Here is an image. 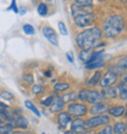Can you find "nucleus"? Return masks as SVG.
Listing matches in <instances>:
<instances>
[{
    "label": "nucleus",
    "instance_id": "obj_1",
    "mask_svg": "<svg viewBox=\"0 0 127 134\" xmlns=\"http://www.w3.org/2000/svg\"><path fill=\"white\" fill-rule=\"evenodd\" d=\"M103 32L98 26H90L75 36V43L80 50H92L101 43Z\"/></svg>",
    "mask_w": 127,
    "mask_h": 134
},
{
    "label": "nucleus",
    "instance_id": "obj_2",
    "mask_svg": "<svg viewBox=\"0 0 127 134\" xmlns=\"http://www.w3.org/2000/svg\"><path fill=\"white\" fill-rule=\"evenodd\" d=\"M125 18L122 15H112L106 18L103 24L102 32L106 38H116L123 32L125 29Z\"/></svg>",
    "mask_w": 127,
    "mask_h": 134
},
{
    "label": "nucleus",
    "instance_id": "obj_3",
    "mask_svg": "<svg viewBox=\"0 0 127 134\" xmlns=\"http://www.w3.org/2000/svg\"><path fill=\"white\" fill-rule=\"evenodd\" d=\"M77 98L82 102H86L89 104H96L99 102H102L103 98H102L101 93L95 89H87V88H83L77 93Z\"/></svg>",
    "mask_w": 127,
    "mask_h": 134
},
{
    "label": "nucleus",
    "instance_id": "obj_4",
    "mask_svg": "<svg viewBox=\"0 0 127 134\" xmlns=\"http://www.w3.org/2000/svg\"><path fill=\"white\" fill-rule=\"evenodd\" d=\"M73 22L75 26L80 29H85L93 26L96 22V16L93 13H83L73 17Z\"/></svg>",
    "mask_w": 127,
    "mask_h": 134
},
{
    "label": "nucleus",
    "instance_id": "obj_5",
    "mask_svg": "<svg viewBox=\"0 0 127 134\" xmlns=\"http://www.w3.org/2000/svg\"><path fill=\"white\" fill-rule=\"evenodd\" d=\"M109 121H111V118L108 115H104V114L103 115H97L93 118H90L89 119L85 120L84 126L86 127V129H93L96 127L108 124Z\"/></svg>",
    "mask_w": 127,
    "mask_h": 134
},
{
    "label": "nucleus",
    "instance_id": "obj_6",
    "mask_svg": "<svg viewBox=\"0 0 127 134\" xmlns=\"http://www.w3.org/2000/svg\"><path fill=\"white\" fill-rule=\"evenodd\" d=\"M67 113L71 115V116L80 118L86 115L88 113V107L83 103H71L67 106Z\"/></svg>",
    "mask_w": 127,
    "mask_h": 134
},
{
    "label": "nucleus",
    "instance_id": "obj_7",
    "mask_svg": "<svg viewBox=\"0 0 127 134\" xmlns=\"http://www.w3.org/2000/svg\"><path fill=\"white\" fill-rule=\"evenodd\" d=\"M118 80V75L112 71H108L105 75L101 77V80L99 82V85L102 88L109 87V86L114 85Z\"/></svg>",
    "mask_w": 127,
    "mask_h": 134
},
{
    "label": "nucleus",
    "instance_id": "obj_8",
    "mask_svg": "<svg viewBox=\"0 0 127 134\" xmlns=\"http://www.w3.org/2000/svg\"><path fill=\"white\" fill-rule=\"evenodd\" d=\"M121 75V80L117 83V96L121 101H127V71L123 72Z\"/></svg>",
    "mask_w": 127,
    "mask_h": 134
},
{
    "label": "nucleus",
    "instance_id": "obj_9",
    "mask_svg": "<svg viewBox=\"0 0 127 134\" xmlns=\"http://www.w3.org/2000/svg\"><path fill=\"white\" fill-rule=\"evenodd\" d=\"M42 34L45 36V38L54 46H58L59 45V39H58V35H57L55 30L49 26H45L42 27Z\"/></svg>",
    "mask_w": 127,
    "mask_h": 134
},
{
    "label": "nucleus",
    "instance_id": "obj_10",
    "mask_svg": "<svg viewBox=\"0 0 127 134\" xmlns=\"http://www.w3.org/2000/svg\"><path fill=\"white\" fill-rule=\"evenodd\" d=\"M108 71H113L118 75H122L123 72L127 71V56L121 57L113 66L109 67Z\"/></svg>",
    "mask_w": 127,
    "mask_h": 134
},
{
    "label": "nucleus",
    "instance_id": "obj_11",
    "mask_svg": "<svg viewBox=\"0 0 127 134\" xmlns=\"http://www.w3.org/2000/svg\"><path fill=\"white\" fill-rule=\"evenodd\" d=\"M84 122L85 120H83L82 119H79V118L74 119L71 121V130L77 134H87V129L84 126Z\"/></svg>",
    "mask_w": 127,
    "mask_h": 134
},
{
    "label": "nucleus",
    "instance_id": "obj_12",
    "mask_svg": "<svg viewBox=\"0 0 127 134\" xmlns=\"http://www.w3.org/2000/svg\"><path fill=\"white\" fill-rule=\"evenodd\" d=\"M108 105L103 103V102H99L96 104H93L89 109V113L91 115H103L104 113L108 112Z\"/></svg>",
    "mask_w": 127,
    "mask_h": 134
},
{
    "label": "nucleus",
    "instance_id": "obj_13",
    "mask_svg": "<svg viewBox=\"0 0 127 134\" xmlns=\"http://www.w3.org/2000/svg\"><path fill=\"white\" fill-rule=\"evenodd\" d=\"M102 95V98L105 99V100H112V99H116L117 97V89L116 87H105L103 88L102 91L100 92Z\"/></svg>",
    "mask_w": 127,
    "mask_h": 134
},
{
    "label": "nucleus",
    "instance_id": "obj_14",
    "mask_svg": "<svg viewBox=\"0 0 127 134\" xmlns=\"http://www.w3.org/2000/svg\"><path fill=\"white\" fill-rule=\"evenodd\" d=\"M65 107V103H63L62 97L59 95H55L54 99H53V103L50 106V112L52 113H59Z\"/></svg>",
    "mask_w": 127,
    "mask_h": 134
},
{
    "label": "nucleus",
    "instance_id": "obj_15",
    "mask_svg": "<svg viewBox=\"0 0 127 134\" xmlns=\"http://www.w3.org/2000/svg\"><path fill=\"white\" fill-rule=\"evenodd\" d=\"M57 120L61 128H66L68 125V123L71 122V116L68 113L61 112L57 115Z\"/></svg>",
    "mask_w": 127,
    "mask_h": 134
},
{
    "label": "nucleus",
    "instance_id": "obj_16",
    "mask_svg": "<svg viewBox=\"0 0 127 134\" xmlns=\"http://www.w3.org/2000/svg\"><path fill=\"white\" fill-rule=\"evenodd\" d=\"M102 77V71H96L95 72H93V75L89 76L86 79L85 84L88 87H95L98 83L100 82Z\"/></svg>",
    "mask_w": 127,
    "mask_h": 134
},
{
    "label": "nucleus",
    "instance_id": "obj_17",
    "mask_svg": "<svg viewBox=\"0 0 127 134\" xmlns=\"http://www.w3.org/2000/svg\"><path fill=\"white\" fill-rule=\"evenodd\" d=\"M108 115H112L113 118H121L124 115V113H125V107L124 106H114V107H112V108L108 109Z\"/></svg>",
    "mask_w": 127,
    "mask_h": 134
},
{
    "label": "nucleus",
    "instance_id": "obj_18",
    "mask_svg": "<svg viewBox=\"0 0 127 134\" xmlns=\"http://www.w3.org/2000/svg\"><path fill=\"white\" fill-rule=\"evenodd\" d=\"M127 130V124L122 121L116 122L112 126V133L113 134H123Z\"/></svg>",
    "mask_w": 127,
    "mask_h": 134
},
{
    "label": "nucleus",
    "instance_id": "obj_19",
    "mask_svg": "<svg viewBox=\"0 0 127 134\" xmlns=\"http://www.w3.org/2000/svg\"><path fill=\"white\" fill-rule=\"evenodd\" d=\"M105 56L102 57L101 59L97 60V61H95L93 63L91 64H88V65H85V68L87 70H98V69H101L105 66Z\"/></svg>",
    "mask_w": 127,
    "mask_h": 134
},
{
    "label": "nucleus",
    "instance_id": "obj_20",
    "mask_svg": "<svg viewBox=\"0 0 127 134\" xmlns=\"http://www.w3.org/2000/svg\"><path fill=\"white\" fill-rule=\"evenodd\" d=\"M63 103L65 104H71L72 102H75L77 100V93L76 92H70V93H66L62 96Z\"/></svg>",
    "mask_w": 127,
    "mask_h": 134
},
{
    "label": "nucleus",
    "instance_id": "obj_21",
    "mask_svg": "<svg viewBox=\"0 0 127 134\" xmlns=\"http://www.w3.org/2000/svg\"><path fill=\"white\" fill-rule=\"evenodd\" d=\"M15 123L16 125L22 129H26L28 126V121L26 120V118H24L22 115H17L15 119Z\"/></svg>",
    "mask_w": 127,
    "mask_h": 134
},
{
    "label": "nucleus",
    "instance_id": "obj_22",
    "mask_svg": "<svg viewBox=\"0 0 127 134\" xmlns=\"http://www.w3.org/2000/svg\"><path fill=\"white\" fill-rule=\"evenodd\" d=\"M71 88V85L67 83V82H59V83H56L54 85V91L56 93H62V92H65Z\"/></svg>",
    "mask_w": 127,
    "mask_h": 134
},
{
    "label": "nucleus",
    "instance_id": "obj_23",
    "mask_svg": "<svg viewBox=\"0 0 127 134\" xmlns=\"http://www.w3.org/2000/svg\"><path fill=\"white\" fill-rule=\"evenodd\" d=\"M48 12H49V9H48L47 4L44 3V2H41V3L38 4V6H37L38 15L41 16V17H46V16L48 15Z\"/></svg>",
    "mask_w": 127,
    "mask_h": 134
},
{
    "label": "nucleus",
    "instance_id": "obj_24",
    "mask_svg": "<svg viewBox=\"0 0 127 134\" xmlns=\"http://www.w3.org/2000/svg\"><path fill=\"white\" fill-rule=\"evenodd\" d=\"M91 53L90 50H80V52L78 54V58L80 61H82L83 63L85 64L88 60L90 59V56H91Z\"/></svg>",
    "mask_w": 127,
    "mask_h": 134
},
{
    "label": "nucleus",
    "instance_id": "obj_25",
    "mask_svg": "<svg viewBox=\"0 0 127 134\" xmlns=\"http://www.w3.org/2000/svg\"><path fill=\"white\" fill-rule=\"evenodd\" d=\"M13 128H14V126L11 123L1 124L0 125V134H11Z\"/></svg>",
    "mask_w": 127,
    "mask_h": 134
},
{
    "label": "nucleus",
    "instance_id": "obj_26",
    "mask_svg": "<svg viewBox=\"0 0 127 134\" xmlns=\"http://www.w3.org/2000/svg\"><path fill=\"white\" fill-rule=\"evenodd\" d=\"M25 105H26V108L28 109V110H30L37 118H40V113H39V111H38L37 109H36V107H35L30 101H26V102H25Z\"/></svg>",
    "mask_w": 127,
    "mask_h": 134
},
{
    "label": "nucleus",
    "instance_id": "obj_27",
    "mask_svg": "<svg viewBox=\"0 0 127 134\" xmlns=\"http://www.w3.org/2000/svg\"><path fill=\"white\" fill-rule=\"evenodd\" d=\"M22 31L26 34V35H33L35 34V30H34V27L30 24H26L22 26Z\"/></svg>",
    "mask_w": 127,
    "mask_h": 134
},
{
    "label": "nucleus",
    "instance_id": "obj_28",
    "mask_svg": "<svg viewBox=\"0 0 127 134\" xmlns=\"http://www.w3.org/2000/svg\"><path fill=\"white\" fill-rule=\"evenodd\" d=\"M58 29H59V32H60L62 35L63 36H66L68 34V31H67V26H66V24L62 21L58 23Z\"/></svg>",
    "mask_w": 127,
    "mask_h": 134
},
{
    "label": "nucleus",
    "instance_id": "obj_29",
    "mask_svg": "<svg viewBox=\"0 0 127 134\" xmlns=\"http://www.w3.org/2000/svg\"><path fill=\"white\" fill-rule=\"evenodd\" d=\"M94 0H74V4L79 6H93Z\"/></svg>",
    "mask_w": 127,
    "mask_h": 134
},
{
    "label": "nucleus",
    "instance_id": "obj_30",
    "mask_svg": "<svg viewBox=\"0 0 127 134\" xmlns=\"http://www.w3.org/2000/svg\"><path fill=\"white\" fill-rule=\"evenodd\" d=\"M31 92L34 94V95H40L44 92V88L42 87L41 85H38V84H35V85L32 86L31 88Z\"/></svg>",
    "mask_w": 127,
    "mask_h": 134
},
{
    "label": "nucleus",
    "instance_id": "obj_31",
    "mask_svg": "<svg viewBox=\"0 0 127 134\" xmlns=\"http://www.w3.org/2000/svg\"><path fill=\"white\" fill-rule=\"evenodd\" d=\"M97 134H112V126L108 125V124H106L105 127L103 129H101Z\"/></svg>",
    "mask_w": 127,
    "mask_h": 134
},
{
    "label": "nucleus",
    "instance_id": "obj_32",
    "mask_svg": "<svg viewBox=\"0 0 127 134\" xmlns=\"http://www.w3.org/2000/svg\"><path fill=\"white\" fill-rule=\"evenodd\" d=\"M8 10H9V11H13L14 13H16V14L19 13V8H18V5H17V1H16V0H12L10 6L8 7Z\"/></svg>",
    "mask_w": 127,
    "mask_h": 134
},
{
    "label": "nucleus",
    "instance_id": "obj_33",
    "mask_svg": "<svg viewBox=\"0 0 127 134\" xmlns=\"http://www.w3.org/2000/svg\"><path fill=\"white\" fill-rule=\"evenodd\" d=\"M53 99H54V96H48L46 99L42 100L41 102H40V104H41L42 106H44V107H50L51 104L53 103Z\"/></svg>",
    "mask_w": 127,
    "mask_h": 134
},
{
    "label": "nucleus",
    "instance_id": "obj_34",
    "mask_svg": "<svg viewBox=\"0 0 127 134\" xmlns=\"http://www.w3.org/2000/svg\"><path fill=\"white\" fill-rule=\"evenodd\" d=\"M22 79H24L27 84H32L34 81L33 75H30V74H26V75H25L24 76H22Z\"/></svg>",
    "mask_w": 127,
    "mask_h": 134
},
{
    "label": "nucleus",
    "instance_id": "obj_35",
    "mask_svg": "<svg viewBox=\"0 0 127 134\" xmlns=\"http://www.w3.org/2000/svg\"><path fill=\"white\" fill-rule=\"evenodd\" d=\"M1 97L3 98L4 100H12L14 98V95L9 92V91H2L1 92Z\"/></svg>",
    "mask_w": 127,
    "mask_h": 134
},
{
    "label": "nucleus",
    "instance_id": "obj_36",
    "mask_svg": "<svg viewBox=\"0 0 127 134\" xmlns=\"http://www.w3.org/2000/svg\"><path fill=\"white\" fill-rule=\"evenodd\" d=\"M66 57H67V60L70 62L71 64H74V59H73V55H72V52H67L66 53Z\"/></svg>",
    "mask_w": 127,
    "mask_h": 134
},
{
    "label": "nucleus",
    "instance_id": "obj_37",
    "mask_svg": "<svg viewBox=\"0 0 127 134\" xmlns=\"http://www.w3.org/2000/svg\"><path fill=\"white\" fill-rule=\"evenodd\" d=\"M5 120H6V119H5L4 115L1 112H0V125H1V124H4Z\"/></svg>",
    "mask_w": 127,
    "mask_h": 134
},
{
    "label": "nucleus",
    "instance_id": "obj_38",
    "mask_svg": "<svg viewBox=\"0 0 127 134\" xmlns=\"http://www.w3.org/2000/svg\"><path fill=\"white\" fill-rule=\"evenodd\" d=\"M26 7H24V6H22V7L19 9L20 15H25V14H26Z\"/></svg>",
    "mask_w": 127,
    "mask_h": 134
},
{
    "label": "nucleus",
    "instance_id": "obj_39",
    "mask_svg": "<svg viewBox=\"0 0 127 134\" xmlns=\"http://www.w3.org/2000/svg\"><path fill=\"white\" fill-rule=\"evenodd\" d=\"M44 75L45 76H46V77H51V76H52V72H51V71H46L44 72Z\"/></svg>",
    "mask_w": 127,
    "mask_h": 134
},
{
    "label": "nucleus",
    "instance_id": "obj_40",
    "mask_svg": "<svg viewBox=\"0 0 127 134\" xmlns=\"http://www.w3.org/2000/svg\"><path fill=\"white\" fill-rule=\"evenodd\" d=\"M13 134H33V133H31V132H22V131H16V132H14Z\"/></svg>",
    "mask_w": 127,
    "mask_h": 134
},
{
    "label": "nucleus",
    "instance_id": "obj_41",
    "mask_svg": "<svg viewBox=\"0 0 127 134\" xmlns=\"http://www.w3.org/2000/svg\"><path fill=\"white\" fill-rule=\"evenodd\" d=\"M0 108L1 109H8V106L6 104H4L2 102H0Z\"/></svg>",
    "mask_w": 127,
    "mask_h": 134
},
{
    "label": "nucleus",
    "instance_id": "obj_42",
    "mask_svg": "<svg viewBox=\"0 0 127 134\" xmlns=\"http://www.w3.org/2000/svg\"><path fill=\"white\" fill-rule=\"evenodd\" d=\"M63 134H77V133H75V132H73V131L70 130V131H66Z\"/></svg>",
    "mask_w": 127,
    "mask_h": 134
},
{
    "label": "nucleus",
    "instance_id": "obj_43",
    "mask_svg": "<svg viewBox=\"0 0 127 134\" xmlns=\"http://www.w3.org/2000/svg\"><path fill=\"white\" fill-rule=\"evenodd\" d=\"M124 116H125V119H127V103H126V106H125V113H124Z\"/></svg>",
    "mask_w": 127,
    "mask_h": 134
},
{
    "label": "nucleus",
    "instance_id": "obj_44",
    "mask_svg": "<svg viewBox=\"0 0 127 134\" xmlns=\"http://www.w3.org/2000/svg\"><path fill=\"white\" fill-rule=\"evenodd\" d=\"M45 2H48V3H52L53 2V0H44Z\"/></svg>",
    "mask_w": 127,
    "mask_h": 134
},
{
    "label": "nucleus",
    "instance_id": "obj_45",
    "mask_svg": "<svg viewBox=\"0 0 127 134\" xmlns=\"http://www.w3.org/2000/svg\"><path fill=\"white\" fill-rule=\"evenodd\" d=\"M121 3H127V0H120Z\"/></svg>",
    "mask_w": 127,
    "mask_h": 134
},
{
    "label": "nucleus",
    "instance_id": "obj_46",
    "mask_svg": "<svg viewBox=\"0 0 127 134\" xmlns=\"http://www.w3.org/2000/svg\"><path fill=\"white\" fill-rule=\"evenodd\" d=\"M99 1H100V2H101V1L103 2V1H107V0H99Z\"/></svg>",
    "mask_w": 127,
    "mask_h": 134
},
{
    "label": "nucleus",
    "instance_id": "obj_47",
    "mask_svg": "<svg viewBox=\"0 0 127 134\" xmlns=\"http://www.w3.org/2000/svg\"><path fill=\"white\" fill-rule=\"evenodd\" d=\"M2 110H3V109H1V108H0V112H1V111H2Z\"/></svg>",
    "mask_w": 127,
    "mask_h": 134
},
{
    "label": "nucleus",
    "instance_id": "obj_48",
    "mask_svg": "<svg viewBox=\"0 0 127 134\" xmlns=\"http://www.w3.org/2000/svg\"><path fill=\"white\" fill-rule=\"evenodd\" d=\"M123 134H127V132H124V133Z\"/></svg>",
    "mask_w": 127,
    "mask_h": 134
},
{
    "label": "nucleus",
    "instance_id": "obj_49",
    "mask_svg": "<svg viewBox=\"0 0 127 134\" xmlns=\"http://www.w3.org/2000/svg\"><path fill=\"white\" fill-rule=\"evenodd\" d=\"M63 1H67V0H63Z\"/></svg>",
    "mask_w": 127,
    "mask_h": 134
},
{
    "label": "nucleus",
    "instance_id": "obj_50",
    "mask_svg": "<svg viewBox=\"0 0 127 134\" xmlns=\"http://www.w3.org/2000/svg\"><path fill=\"white\" fill-rule=\"evenodd\" d=\"M126 124H127V123H126Z\"/></svg>",
    "mask_w": 127,
    "mask_h": 134
}]
</instances>
